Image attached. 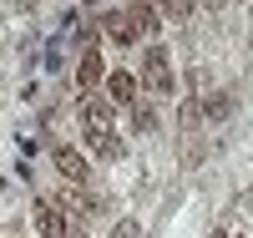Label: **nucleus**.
I'll use <instances>...</instances> for the list:
<instances>
[{
  "instance_id": "obj_1",
  "label": "nucleus",
  "mask_w": 253,
  "mask_h": 238,
  "mask_svg": "<svg viewBox=\"0 0 253 238\" xmlns=\"http://www.w3.org/2000/svg\"><path fill=\"white\" fill-rule=\"evenodd\" d=\"M142 86L152 96L172 92V61H167V46H147V56H142Z\"/></svg>"
},
{
  "instance_id": "obj_2",
  "label": "nucleus",
  "mask_w": 253,
  "mask_h": 238,
  "mask_svg": "<svg viewBox=\"0 0 253 238\" xmlns=\"http://www.w3.org/2000/svg\"><path fill=\"white\" fill-rule=\"evenodd\" d=\"M36 228H41V238H71V218H66V208L56 198L36 203Z\"/></svg>"
},
{
  "instance_id": "obj_3",
  "label": "nucleus",
  "mask_w": 253,
  "mask_h": 238,
  "mask_svg": "<svg viewBox=\"0 0 253 238\" xmlns=\"http://www.w3.org/2000/svg\"><path fill=\"white\" fill-rule=\"evenodd\" d=\"M56 172H61V178H66L71 188H81V183L91 178V162L81 157L76 147H56Z\"/></svg>"
},
{
  "instance_id": "obj_4",
  "label": "nucleus",
  "mask_w": 253,
  "mask_h": 238,
  "mask_svg": "<svg viewBox=\"0 0 253 238\" xmlns=\"http://www.w3.org/2000/svg\"><path fill=\"white\" fill-rule=\"evenodd\" d=\"M101 76H107V66H101V51H96V46H86V51H81V66H76V86H81L86 96H96Z\"/></svg>"
},
{
  "instance_id": "obj_5",
  "label": "nucleus",
  "mask_w": 253,
  "mask_h": 238,
  "mask_svg": "<svg viewBox=\"0 0 253 238\" xmlns=\"http://www.w3.org/2000/svg\"><path fill=\"white\" fill-rule=\"evenodd\" d=\"M107 101L112 106H132L137 101V71H107Z\"/></svg>"
},
{
  "instance_id": "obj_6",
  "label": "nucleus",
  "mask_w": 253,
  "mask_h": 238,
  "mask_svg": "<svg viewBox=\"0 0 253 238\" xmlns=\"http://www.w3.org/2000/svg\"><path fill=\"white\" fill-rule=\"evenodd\" d=\"M107 36L117 41V46H137V20H132V10H107Z\"/></svg>"
},
{
  "instance_id": "obj_7",
  "label": "nucleus",
  "mask_w": 253,
  "mask_h": 238,
  "mask_svg": "<svg viewBox=\"0 0 253 238\" xmlns=\"http://www.w3.org/2000/svg\"><path fill=\"white\" fill-rule=\"evenodd\" d=\"M81 127H86V132L112 127V101L107 96H81Z\"/></svg>"
},
{
  "instance_id": "obj_8",
  "label": "nucleus",
  "mask_w": 253,
  "mask_h": 238,
  "mask_svg": "<svg viewBox=\"0 0 253 238\" xmlns=\"http://www.w3.org/2000/svg\"><path fill=\"white\" fill-rule=\"evenodd\" d=\"M86 147H91L96 157H107V162L122 157V137L112 132V127H96V132H86Z\"/></svg>"
},
{
  "instance_id": "obj_9",
  "label": "nucleus",
  "mask_w": 253,
  "mask_h": 238,
  "mask_svg": "<svg viewBox=\"0 0 253 238\" xmlns=\"http://www.w3.org/2000/svg\"><path fill=\"white\" fill-rule=\"evenodd\" d=\"M132 20H137V36H152L157 31V10L152 5H132Z\"/></svg>"
},
{
  "instance_id": "obj_10",
  "label": "nucleus",
  "mask_w": 253,
  "mask_h": 238,
  "mask_svg": "<svg viewBox=\"0 0 253 238\" xmlns=\"http://www.w3.org/2000/svg\"><path fill=\"white\" fill-rule=\"evenodd\" d=\"M132 127H137V132H152V127H157V117L147 112V106H137V112H132Z\"/></svg>"
},
{
  "instance_id": "obj_11",
  "label": "nucleus",
  "mask_w": 253,
  "mask_h": 238,
  "mask_svg": "<svg viewBox=\"0 0 253 238\" xmlns=\"http://www.w3.org/2000/svg\"><path fill=\"white\" fill-rule=\"evenodd\" d=\"M112 238H142V228H137V223H132V218H122V223H117V228H112Z\"/></svg>"
},
{
  "instance_id": "obj_12",
  "label": "nucleus",
  "mask_w": 253,
  "mask_h": 238,
  "mask_svg": "<svg viewBox=\"0 0 253 238\" xmlns=\"http://www.w3.org/2000/svg\"><path fill=\"white\" fill-rule=\"evenodd\" d=\"M213 238H228V233H213Z\"/></svg>"
}]
</instances>
